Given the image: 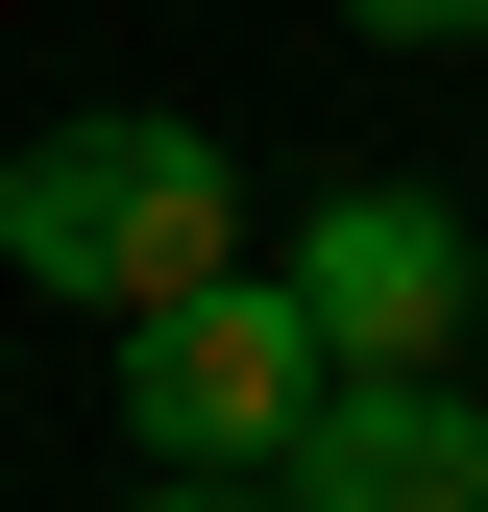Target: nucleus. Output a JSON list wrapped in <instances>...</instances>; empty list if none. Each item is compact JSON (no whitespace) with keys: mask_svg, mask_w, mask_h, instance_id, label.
<instances>
[{"mask_svg":"<svg viewBox=\"0 0 488 512\" xmlns=\"http://www.w3.org/2000/svg\"><path fill=\"white\" fill-rule=\"evenodd\" d=\"M0 244H25V293L147 317V293L244 269V196H220V147H196V122H49V147L0 171Z\"/></svg>","mask_w":488,"mask_h":512,"instance_id":"obj_1","label":"nucleus"},{"mask_svg":"<svg viewBox=\"0 0 488 512\" xmlns=\"http://www.w3.org/2000/svg\"><path fill=\"white\" fill-rule=\"evenodd\" d=\"M366 25H391V49H440V25H488V0H366Z\"/></svg>","mask_w":488,"mask_h":512,"instance_id":"obj_6","label":"nucleus"},{"mask_svg":"<svg viewBox=\"0 0 488 512\" xmlns=\"http://www.w3.org/2000/svg\"><path fill=\"white\" fill-rule=\"evenodd\" d=\"M318 293L293 269H196L122 317V439H171V464H293V415H318Z\"/></svg>","mask_w":488,"mask_h":512,"instance_id":"obj_2","label":"nucleus"},{"mask_svg":"<svg viewBox=\"0 0 488 512\" xmlns=\"http://www.w3.org/2000/svg\"><path fill=\"white\" fill-rule=\"evenodd\" d=\"M293 512H488V415L440 366H318V415H293Z\"/></svg>","mask_w":488,"mask_h":512,"instance_id":"obj_3","label":"nucleus"},{"mask_svg":"<svg viewBox=\"0 0 488 512\" xmlns=\"http://www.w3.org/2000/svg\"><path fill=\"white\" fill-rule=\"evenodd\" d=\"M122 512H293L269 464H171V488H122Z\"/></svg>","mask_w":488,"mask_h":512,"instance_id":"obj_5","label":"nucleus"},{"mask_svg":"<svg viewBox=\"0 0 488 512\" xmlns=\"http://www.w3.org/2000/svg\"><path fill=\"white\" fill-rule=\"evenodd\" d=\"M293 293H318L342 366H440V342H464V220H440V196H342L318 244H293Z\"/></svg>","mask_w":488,"mask_h":512,"instance_id":"obj_4","label":"nucleus"}]
</instances>
